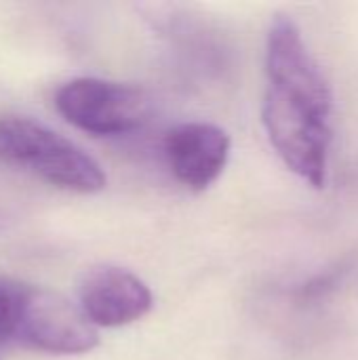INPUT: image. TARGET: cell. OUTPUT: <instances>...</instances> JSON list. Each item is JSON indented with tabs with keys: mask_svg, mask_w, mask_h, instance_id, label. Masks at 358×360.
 Returning <instances> with one entry per match:
<instances>
[{
	"mask_svg": "<svg viewBox=\"0 0 358 360\" xmlns=\"http://www.w3.org/2000/svg\"><path fill=\"white\" fill-rule=\"evenodd\" d=\"M268 86L262 120L283 162L314 188L327 181L331 86L289 15H276L266 42Z\"/></svg>",
	"mask_w": 358,
	"mask_h": 360,
	"instance_id": "1",
	"label": "cell"
},
{
	"mask_svg": "<svg viewBox=\"0 0 358 360\" xmlns=\"http://www.w3.org/2000/svg\"><path fill=\"white\" fill-rule=\"evenodd\" d=\"M49 354H82L99 344L97 327L63 295L0 276V344Z\"/></svg>",
	"mask_w": 358,
	"mask_h": 360,
	"instance_id": "2",
	"label": "cell"
},
{
	"mask_svg": "<svg viewBox=\"0 0 358 360\" xmlns=\"http://www.w3.org/2000/svg\"><path fill=\"white\" fill-rule=\"evenodd\" d=\"M0 160L70 192L95 194L106 188V173L95 158L34 118H0Z\"/></svg>",
	"mask_w": 358,
	"mask_h": 360,
	"instance_id": "3",
	"label": "cell"
},
{
	"mask_svg": "<svg viewBox=\"0 0 358 360\" xmlns=\"http://www.w3.org/2000/svg\"><path fill=\"white\" fill-rule=\"evenodd\" d=\"M55 108L76 129L112 137L143 127L152 103L141 89L131 84L101 78H74L57 89Z\"/></svg>",
	"mask_w": 358,
	"mask_h": 360,
	"instance_id": "4",
	"label": "cell"
},
{
	"mask_svg": "<svg viewBox=\"0 0 358 360\" xmlns=\"http://www.w3.org/2000/svg\"><path fill=\"white\" fill-rule=\"evenodd\" d=\"M80 308L95 327H122L152 310L148 285L118 266L91 268L80 281Z\"/></svg>",
	"mask_w": 358,
	"mask_h": 360,
	"instance_id": "5",
	"label": "cell"
},
{
	"mask_svg": "<svg viewBox=\"0 0 358 360\" xmlns=\"http://www.w3.org/2000/svg\"><path fill=\"white\" fill-rule=\"evenodd\" d=\"M230 135L211 122H181L165 135V156L171 173L190 190H207L230 156Z\"/></svg>",
	"mask_w": 358,
	"mask_h": 360,
	"instance_id": "6",
	"label": "cell"
},
{
	"mask_svg": "<svg viewBox=\"0 0 358 360\" xmlns=\"http://www.w3.org/2000/svg\"><path fill=\"white\" fill-rule=\"evenodd\" d=\"M2 224H4V217H2V213H0V228H2Z\"/></svg>",
	"mask_w": 358,
	"mask_h": 360,
	"instance_id": "7",
	"label": "cell"
}]
</instances>
